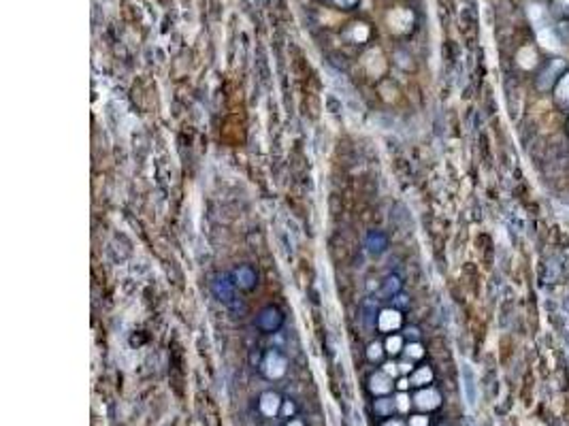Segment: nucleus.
<instances>
[{
    "label": "nucleus",
    "instance_id": "nucleus-15",
    "mask_svg": "<svg viewBox=\"0 0 569 426\" xmlns=\"http://www.w3.org/2000/svg\"><path fill=\"white\" fill-rule=\"evenodd\" d=\"M382 356V347H379L378 343H373L371 347H369V358H379Z\"/></svg>",
    "mask_w": 569,
    "mask_h": 426
},
{
    "label": "nucleus",
    "instance_id": "nucleus-14",
    "mask_svg": "<svg viewBox=\"0 0 569 426\" xmlns=\"http://www.w3.org/2000/svg\"><path fill=\"white\" fill-rule=\"evenodd\" d=\"M407 354L414 356V358H420V356H422V347L418 343H414V345H410V347H407Z\"/></svg>",
    "mask_w": 569,
    "mask_h": 426
},
{
    "label": "nucleus",
    "instance_id": "nucleus-18",
    "mask_svg": "<svg viewBox=\"0 0 569 426\" xmlns=\"http://www.w3.org/2000/svg\"><path fill=\"white\" fill-rule=\"evenodd\" d=\"M399 409H407V398L405 396H399Z\"/></svg>",
    "mask_w": 569,
    "mask_h": 426
},
{
    "label": "nucleus",
    "instance_id": "nucleus-13",
    "mask_svg": "<svg viewBox=\"0 0 569 426\" xmlns=\"http://www.w3.org/2000/svg\"><path fill=\"white\" fill-rule=\"evenodd\" d=\"M386 347H388V352L396 354L399 352V347H401V337H390L388 343H386Z\"/></svg>",
    "mask_w": 569,
    "mask_h": 426
},
{
    "label": "nucleus",
    "instance_id": "nucleus-7",
    "mask_svg": "<svg viewBox=\"0 0 569 426\" xmlns=\"http://www.w3.org/2000/svg\"><path fill=\"white\" fill-rule=\"evenodd\" d=\"M235 277H237V284L241 285V288H250V285L256 282V275L252 273L250 268H245V267L239 268V271L235 273Z\"/></svg>",
    "mask_w": 569,
    "mask_h": 426
},
{
    "label": "nucleus",
    "instance_id": "nucleus-3",
    "mask_svg": "<svg viewBox=\"0 0 569 426\" xmlns=\"http://www.w3.org/2000/svg\"><path fill=\"white\" fill-rule=\"evenodd\" d=\"M284 366H286V363H284V358L280 354H269L267 356V363H265V371H267V375L269 377H280L282 373H284Z\"/></svg>",
    "mask_w": 569,
    "mask_h": 426
},
{
    "label": "nucleus",
    "instance_id": "nucleus-5",
    "mask_svg": "<svg viewBox=\"0 0 569 426\" xmlns=\"http://www.w3.org/2000/svg\"><path fill=\"white\" fill-rule=\"evenodd\" d=\"M416 403H418V407H422V409H433L439 405V394L435 390H425L416 396Z\"/></svg>",
    "mask_w": 569,
    "mask_h": 426
},
{
    "label": "nucleus",
    "instance_id": "nucleus-17",
    "mask_svg": "<svg viewBox=\"0 0 569 426\" xmlns=\"http://www.w3.org/2000/svg\"><path fill=\"white\" fill-rule=\"evenodd\" d=\"M427 424V418H416L411 420V426H425Z\"/></svg>",
    "mask_w": 569,
    "mask_h": 426
},
{
    "label": "nucleus",
    "instance_id": "nucleus-6",
    "mask_svg": "<svg viewBox=\"0 0 569 426\" xmlns=\"http://www.w3.org/2000/svg\"><path fill=\"white\" fill-rule=\"evenodd\" d=\"M260 407H262V411L267 413V416H273V413L277 411V407H280V398H277V394H265L262 396V401H260Z\"/></svg>",
    "mask_w": 569,
    "mask_h": 426
},
{
    "label": "nucleus",
    "instance_id": "nucleus-1",
    "mask_svg": "<svg viewBox=\"0 0 569 426\" xmlns=\"http://www.w3.org/2000/svg\"><path fill=\"white\" fill-rule=\"evenodd\" d=\"M463 388H465V396L469 407H475L477 401V388H475V373L469 364H463Z\"/></svg>",
    "mask_w": 569,
    "mask_h": 426
},
{
    "label": "nucleus",
    "instance_id": "nucleus-8",
    "mask_svg": "<svg viewBox=\"0 0 569 426\" xmlns=\"http://www.w3.org/2000/svg\"><path fill=\"white\" fill-rule=\"evenodd\" d=\"M213 290H216V294L220 296V299H224V300L233 299V288H230V284L226 282V279H218L216 285H213Z\"/></svg>",
    "mask_w": 569,
    "mask_h": 426
},
{
    "label": "nucleus",
    "instance_id": "nucleus-2",
    "mask_svg": "<svg viewBox=\"0 0 569 426\" xmlns=\"http://www.w3.org/2000/svg\"><path fill=\"white\" fill-rule=\"evenodd\" d=\"M280 324H282V316H280V311L273 309V307L265 309L260 314V317H258V326L265 328V331H275Z\"/></svg>",
    "mask_w": 569,
    "mask_h": 426
},
{
    "label": "nucleus",
    "instance_id": "nucleus-10",
    "mask_svg": "<svg viewBox=\"0 0 569 426\" xmlns=\"http://www.w3.org/2000/svg\"><path fill=\"white\" fill-rule=\"evenodd\" d=\"M386 381H388V379H386L384 375H375V377H373V384H371V388H373L375 392H386V390H388V388H390L388 384H386Z\"/></svg>",
    "mask_w": 569,
    "mask_h": 426
},
{
    "label": "nucleus",
    "instance_id": "nucleus-20",
    "mask_svg": "<svg viewBox=\"0 0 569 426\" xmlns=\"http://www.w3.org/2000/svg\"><path fill=\"white\" fill-rule=\"evenodd\" d=\"M288 426H300L299 422H292V424H288Z\"/></svg>",
    "mask_w": 569,
    "mask_h": 426
},
{
    "label": "nucleus",
    "instance_id": "nucleus-4",
    "mask_svg": "<svg viewBox=\"0 0 569 426\" xmlns=\"http://www.w3.org/2000/svg\"><path fill=\"white\" fill-rule=\"evenodd\" d=\"M378 324H379V328H382V331H395V328H399V324H401V316H399V311H395V309L382 311V316H379Z\"/></svg>",
    "mask_w": 569,
    "mask_h": 426
},
{
    "label": "nucleus",
    "instance_id": "nucleus-9",
    "mask_svg": "<svg viewBox=\"0 0 569 426\" xmlns=\"http://www.w3.org/2000/svg\"><path fill=\"white\" fill-rule=\"evenodd\" d=\"M399 288H401L399 279H396V277H388V279H386V285H384V290H382V296L396 294V292H399Z\"/></svg>",
    "mask_w": 569,
    "mask_h": 426
},
{
    "label": "nucleus",
    "instance_id": "nucleus-19",
    "mask_svg": "<svg viewBox=\"0 0 569 426\" xmlns=\"http://www.w3.org/2000/svg\"><path fill=\"white\" fill-rule=\"evenodd\" d=\"M556 2L561 4V7H565V9H569V0H556Z\"/></svg>",
    "mask_w": 569,
    "mask_h": 426
},
{
    "label": "nucleus",
    "instance_id": "nucleus-16",
    "mask_svg": "<svg viewBox=\"0 0 569 426\" xmlns=\"http://www.w3.org/2000/svg\"><path fill=\"white\" fill-rule=\"evenodd\" d=\"M332 2H335V4H339V7H343V9H346V7H352V4H356L358 0H332Z\"/></svg>",
    "mask_w": 569,
    "mask_h": 426
},
{
    "label": "nucleus",
    "instance_id": "nucleus-12",
    "mask_svg": "<svg viewBox=\"0 0 569 426\" xmlns=\"http://www.w3.org/2000/svg\"><path fill=\"white\" fill-rule=\"evenodd\" d=\"M433 377V373H431V369H420L418 373L414 375V384H425V381H428Z\"/></svg>",
    "mask_w": 569,
    "mask_h": 426
},
{
    "label": "nucleus",
    "instance_id": "nucleus-11",
    "mask_svg": "<svg viewBox=\"0 0 569 426\" xmlns=\"http://www.w3.org/2000/svg\"><path fill=\"white\" fill-rule=\"evenodd\" d=\"M367 243H369V250H371V252H373V245H378V252H379V250H384L386 239H384L382 235H371V237H369Z\"/></svg>",
    "mask_w": 569,
    "mask_h": 426
}]
</instances>
